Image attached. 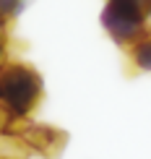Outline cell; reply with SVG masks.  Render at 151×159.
I'll return each mask as SVG.
<instances>
[{"label": "cell", "mask_w": 151, "mask_h": 159, "mask_svg": "<svg viewBox=\"0 0 151 159\" xmlns=\"http://www.w3.org/2000/svg\"><path fill=\"white\" fill-rule=\"evenodd\" d=\"M18 138L26 143L29 151H37V154H42L44 159H60L65 143H68V133H63L60 128L31 123V120L21 128Z\"/></svg>", "instance_id": "3957f363"}, {"label": "cell", "mask_w": 151, "mask_h": 159, "mask_svg": "<svg viewBox=\"0 0 151 159\" xmlns=\"http://www.w3.org/2000/svg\"><path fill=\"white\" fill-rule=\"evenodd\" d=\"M42 76L31 65L8 60L0 68V136H18L42 102Z\"/></svg>", "instance_id": "6da1fadb"}, {"label": "cell", "mask_w": 151, "mask_h": 159, "mask_svg": "<svg viewBox=\"0 0 151 159\" xmlns=\"http://www.w3.org/2000/svg\"><path fill=\"white\" fill-rule=\"evenodd\" d=\"M0 39H8V18L0 16Z\"/></svg>", "instance_id": "52a82bcc"}, {"label": "cell", "mask_w": 151, "mask_h": 159, "mask_svg": "<svg viewBox=\"0 0 151 159\" xmlns=\"http://www.w3.org/2000/svg\"><path fill=\"white\" fill-rule=\"evenodd\" d=\"M149 18L151 0H107L102 11V26L120 47H130L146 31Z\"/></svg>", "instance_id": "7a4b0ae2"}, {"label": "cell", "mask_w": 151, "mask_h": 159, "mask_svg": "<svg viewBox=\"0 0 151 159\" xmlns=\"http://www.w3.org/2000/svg\"><path fill=\"white\" fill-rule=\"evenodd\" d=\"M24 5H26V0H0V16H5L11 21L24 11Z\"/></svg>", "instance_id": "5b68a950"}, {"label": "cell", "mask_w": 151, "mask_h": 159, "mask_svg": "<svg viewBox=\"0 0 151 159\" xmlns=\"http://www.w3.org/2000/svg\"><path fill=\"white\" fill-rule=\"evenodd\" d=\"M8 63V39H0V68Z\"/></svg>", "instance_id": "8992f818"}, {"label": "cell", "mask_w": 151, "mask_h": 159, "mask_svg": "<svg viewBox=\"0 0 151 159\" xmlns=\"http://www.w3.org/2000/svg\"><path fill=\"white\" fill-rule=\"evenodd\" d=\"M130 60L138 70H151V29H146L130 44Z\"/></svg>", "instance_id": "277c9868"}]
</instances>
